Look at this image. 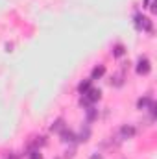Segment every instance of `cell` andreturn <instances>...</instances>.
<instances>
[{
    "label": "cell",
    "mask_w": 157,
    "mask_h": 159,
    "mask_svg": "<svg viewBox=\"0 0 157 159\" xmlns=\"http://www.w3.org/2000/svg\"><path fill=\"white\" fill-rule=\"evenodd\" d=\"M148 104H150V98H144V100H139V107H141V109H144V107H146Z\"/></svg>",
    "instance_id": "ba28073f"
},
{
    "label": "cell",
    "mask_w": 157,
    "mask_h": 159,
    "mask_svg": "<svg viewBox=\"0 0 157 159\" xmlns=\"http://www.w3.org/2000/svg\"><path fill=\"white\" fill-rule=\"evenodd\" d=\"M102 74H104V67H98V69H94V70H92V80L100 78Z\"/></svg>",
    "instance_id": "8992f818"
},
{
    "label": "cell",
    "mask_w": 157,
    "mask_h": 159,
    "mask_svg": "<svg viewBox=\"0 0 157 159\" xmlns=\"http://www.w3.org/2000/svg\"><path fill=\"white\" fill-rule=\"evenodd\" d=\"M144 4H146V7H148L150 11H155V0H146Z\"/></svg>",
    "instance_id": "52a82bcc"
},
{
    "label": "cell",
    "mask_w": 157,
    "mask_h": 159,
    "mask_svg": "<svg viewBox=\"0 0 157 159\" xmlns=\"http://www.w3.org/2000/svg\"><path fill=\"white\" fill-rule=\"evenodd\" d=\"M72 139H74V137H72V133H70V131H69V133H67V131H63V141H72Z\"/></svg>",
    "instance_id": "9c48e42d"
},
{
    "label": "cell",
    "mask_w": 157,
    "mask_h": 159,
    "mask_svg": "<svg viewBox=\"0 0 157 159\" xmlns=\"http://www.w3.org/2000/svg\"><path fill=\"white\" fill-rule=\"evenodd\" d=\"M85 94H87V98H89L91 102H94V100L100 98V91H96V89H91V91H87Z\"/></svg>",
    "instance_id": "277c9868"
},
{
    "label": "cell",
    "mask_w": 157,
    "mask_h": 159,
    "mask_svg": "<svg viewBox=\"0 0 157 159\" xmlns=\"http://www.w3.org/2000/svg\"><path fill=\"white\" fill-rule=\"evenodd\" d=\"M61 129H65V124H63V120H57V122L52 126V131H61Z\"/></svg>",
    "instance_id": "5b68a950"
},
{
    "label": "cell",
    "mask_w": 157,
    "mask_h": 159,
    "mask_svg": "<svg viewBox=\"0 0 157 159\" xmlns=\"http://www.w3.org/2000/svg\"><path fill=\"white\" fill-rule=\"evenodd\" d=\"M133 133H135V129H133L131 126H124V128L120 129V135H122L124 139H128V137H131Z\"/></svg>",
    "instance_id": "3957f363"
},
{
    "label": "cell",
    "mask_w": 157,
    "mask_h": 159,
    "mask_svg": "<svg viewBox=\"0 0 157 159\" xmlns=\"http://www.w3.org/2000/svg\"><path fill=\"white\" fill-rule=\"evenodd\" d=\"M137 72L139 74H148L150 72V61L148 59H141L139 61V67H137Z\"/></svg>",
    "instance_id": "6da1fadb"
},
{
    "label": "cell",
    "mask_w": 157,
    "mask_h": 159,
    "mask_svg": "<svg viewBox=\"0 0 157 159\" xmlns=\"http://www.w3.org/2000/svg\"><path fill=\"white\" fill-rule=\"evenodd\" d=\"M30 159H43L39 156V152H32V154H30Z\"/></svg>",
    "instance_id": "8fae6325"
},
{
    "label": "cell",
    "mask_w": 157,
    "mask_h": 159,
    "mask_svg": "<svg viewBox=\"0 0 157 159\" xmlns=\"http://www.w3.org/2000/svg\"><path fill=\"white\" fill-rule=\"evenodd\" d=\"M137 26L142 28V30H152V24L146 17H137Z\"/></svg>",
    "instance_id": "7a4b0ae2"
},
{
    "label": "cell",
    "mask_w": 157,
    "mask_h": 159,
    "mask_svg": "<svg viewBox=\"0 0 157 159\" xmlns=\"http://www.w3.org/2000/svg\"><path fill=\"white\" fill-rule=\"evenodd\" d=\"M122 54H124V48L122 46H117L115 48V56H122Z\"/></svg>",
    "instance_id": "30bf717a"
}]
</instances>
